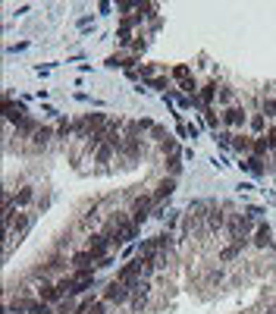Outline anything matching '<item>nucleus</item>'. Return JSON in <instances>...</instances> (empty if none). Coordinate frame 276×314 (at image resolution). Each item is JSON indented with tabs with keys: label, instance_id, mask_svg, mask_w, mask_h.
I'll return each instance as SVG.
<instances>
[{
	"label": "nucleus",
	"instance_id": "28",
	"mask_svg": "<svg viewBox=\"0 0 276 314\" xmlns=\"http://www.w3.org/2000/svg\"><path fill=\"white\" fill-rule=\"evenodd\" d=\"M29 48V41H19V44H13V48H10V54H16V51H26Z\"/></svg>",
	"mask_w": 276,
	"mask_h": 314
},
{
	"label": "nucleus",
	"instance_id": "27",
	"mask_svg": "<svg viewBox=\"0 0 276 314\" xmlns=\"http://www.w3.org/2000/svg\"><path fill=\"white\" fill-rule=\"evenodd\" d=\"M88 314H104V305H101V301H94V305L88 308Z\"/></svg>",
	"mask_w": 276,
	"mask_h": 314
},
{
	"label": "nucleus",
	"instance_id": "21",
	"mask_svg": "<svg viewBox=\"0 0 276 314\" xmlns=\"http://www.w3.org/2000/svg\"><path fill=\"white\" fill-rule=\"evenodd\" d=\"M204 113H207V116H204V120H207V126H210V129H217V126H220V116H213V110H204Z\"/></svg>",
	"mask_w": 276,
	"mask_h": 314
},
{
	"label": "nucleus",
	"instance_id": "22",
	"mask_svg": "<svg viewBox=\"0 0 276 314\" xmlns=\"http://www.w3.org/2000/svg\"><path fill=\"white\" fill-rule=\"evenodd\" d=\"M251 129H254V132H260V129H263V113L251 116Z\"/></svg>",
	"mask_w": 276,
	"mask_h": 314
},
{
	"label": "nucleus",
	"instance_id": "23",
	"mask_svg": "<svg viewBox=\"0 0 276 314\" xmlns=\"http://www.w3.org/2000/svg\"><path fill=\"white\" fill-rule=\"evenodd\" d=\"M32 129H35V123H32V120H22V123L16 126V132H32Z\"/></svg>",
	"mask_w": 276,
	"mask_h": 314
},
{
	"label": "nucleus",
	"instance_id": "6",
	"mask_svg": "<svg viewBox=\"0 0 276 314\" xmlns=\"http://www.w3.org/2000/svg\"><path fill=\"white\" fill-rule=\"evenodd\" d=\"M176 192V179H163L157 185V192H154V201H163V198H170V195Z\"/></svg>",
	"mask_w": 276,
	"mask_h": 314
},
{
	"label": "nucleus",
	"instance_id": "11",
	"mask_svg": "<svg viewBox=\"0 0 276 314\" xmlns=\"http://www.w3.org/2000/svg\"><path fill=\"white\" fill-rule=\"evenodd\" d=\"M251 151H254V157H263V154H267V151H270V145H267V138H254V142H251Z\"/></svg>",
	"mask_w": 276,
	"mask_h": 314
},
{
	"label": "nucleus",
	"instance_id": "14",
	"mask_svg": "<svg viewBox=\"0 0 276 314\" xmlns=\"http://www.w3.org/2000/svg\"><path fill=\"white\" fill-rule=\"evenodd\" d=\"M248 173H263V167H260V157H254V154H251L248 160H245V164H242Z\"/></svg>",
	"mask_w": 276,
	"mask_h": 314
},
{
	"label": "nucleus",
	"instance_id": "18",
	"mask_svg": "<svg viewBox=\"0 0 276 314\" xmlns=\"http://www.w3.org/2000/svg\"><path fill=\"white\" fill-rule=\"evenodd\" d=\"M238 248H242V242H235V245H229V248L223 251V261H232L235 254H238Z\"/></svg>",
	"mask_w": 276,
	"mask_h": 314
},
{
	"label": "nucleus",
	"instance_id": "19",
	"mask_svg": "<svg viewBox=\"0 0 276 314\" xmlns=\"http://www.w3.org/2000/svg\"><path fill=\"white\" fill-rule=\"evenodd\" d=\"M47 138H51V129H38L35 132V145H47Z\"/></svg>",
	"mask_w": 276,
	"mask_h": 314
},
{
	"label": "nucleus",
	"instance_id": "25",
	"mask_svg": "<svg viewBox=\"0 0 276 314\" xmlns=\"http://www.w3.org/2000/svg\"><path fill=\"white\" fill-rule=\"evenodd\" d=\"M151 88H166V79H148Z\"/></svg>",
	"mask_w": 276,
	"mask_h": 314
},
{
	"label": "nucleus",
	"instance_id": "15",
	"mask_svg": "<svg viewBox=\"0 0 276 314\" xmlns=\"http://www.w3.org/2000/svg\"><path fill=\"white\" fill-rule=\"evenodd\" d=\"M32 201V189H29V185H26V189H22L19 195H16V207H26Z\"/></svg>",
	"mask_w": 276,
	"mask_h": 314
},
{
	"label": "nucleus",
	"instance_id": "26",
	"mask_svg": "<svg viewBox=\"0 0 276 314\" xmlns=\"http://www.w3.org/2000/svg\"><path fill=\"white\" fill-rule=\"evenodd\" d=\"M220 101H223V104H229V101H232V91H229V88H223V91H220Z\"/></svg>",
	"mask_w": 276,
	"mask_h": 314
},
{
	"label": "nucleus",
	"instance_id": "9",
	"mask_svg": "<svg viewBox=\"0 0 276 314\" xmlns=\"http://www.w3.org/2000/svg\"><path fill=\"white\" fill-rule=\"evenodd\" d=\"M217 98V82L213 85H204V91H201V107L204 110H210V101Z\"/></svg>",
	"mask_w": 276,
	"mask_h": 314
},
{
	"label": "nucleus",
	"instance_id": "24",
	"mask_svg": "<svg viewBox=\"0 0 276 314\" xmlns=\"http://www.w3.org/2000/svg\"><path fill=\"white\" fill-rule=\"evenodd\" d=\"M263 138H267V145H270V151H276V129H270L267 135H263Z\"/></svg>",
	"mask_w": 276,
	"mask_h": 314
},
{
	"label": "nucleus",
	"instance_id": "7",
	"mask_svg": "<svg viewBox=\"0 0 276 314\" xmlns=\"http://www.w3.org/2000/svg\"><path fill=\"white\" fill-rule=\"evenodd\" d=\"M73 264H76V270H88V267L94 264V254L91 251H79L76 258H73Z\"/></svg>",
	"mask_w": 276,
	"mask_h": 314
},
{
	"label": "nucleus",
	"instance_id": "2",
	"mask_svg": "<svg viewBox=\"0 0 276 314\" xmlns=\"http://www.w3.org/2000/svg\"><path fill=\"white\" fill-rule=\"evenodd\" d=\"M151 201H154V198H138V201H135V207H132V223H135V226H141V223L148 220Z\"/></svg>",
	"mask_w": 276,
	"mask_h": 314
},
{
	"label": "nucleus",
	"instance_id": "10",
	"mask_svg": "<svg viewBox=\"0 0 276 314\" xmlns=\"http://www.w3.org/2000/svg\"><path fill=\"white\" fill-rule=\"evenodd\" d=\"M26 311L29 314H51V305H47V301H26Z\"/></svg>",
	"mask_w": 276,
	"mask_h": 314
},
{
	"label": "nucleus",
	"instance_id": "20",
	"mask_svg": "<svg viewBox=\"0 0 276 314\" xmlns=\"http://www.w3.org/2000/svg\"><path fill=\"white\" fill-rule=\"evenodd\" d=\"M238 151H242V154H248V151H251V142H248V138H235V142H232Z\"/></svg>",
	"mask_w": 276,
	"mask_h": 314
},
{
	"label": "nucleus",
	"instance_id": "5",
	"mask_svg": "<svg viewBox=\"0 0 276 314\" xmlns=\"http://www.w3.org/2000/svg\"><path fill=\"white\" fill-rule=\"evenodd\" d=\"M223 123L226 126H245V113L238 107H229V110H223Z\"/></svg>",
	"mask_w": 276,
	"mask_h": 314
},
{
	"label": "nucleus",
	"instance_id": "1",
	"mask_svg": "<svg viewBox=\"0 0 276 314\" xmlns=\"http://www.w3.org/2000/svg\"><path fill=\"white\" fill-rule=\"evenodd\" d=\"M129 295H132V289H129L126 283H119V280H113L110 286L104 289V298H107V301H116V305H119V301H126Z\"/></svg>",
	"mask_w": 276,
	"mask_h": 314
},
{
	"label": "nucleus",
	"instance_id": "8",
	"mask_svg": "<svg viewBox=\"0 0 276 314\" xmlns=\"http://www.w3.org/2000/svg\"><path fill=\"white\" fill-rule=\"evenodd\" d=\"M57 298H63V292H60V286H44V289H41V301H47V305H54Z\"/></svg>",
	"mask_w": 276,
	"mask_h": 314
},
{
	"label": "nucleus",
	"instance_id": "12",
	"mask_svg": "<svg viewBox=\"0 0 276 314\" xmlns=\"http://www.w3.org/2000/svg\"><path fill=\"white\" fill-rule=\"evenodd\" d=\"M254 245H260V248H267V245H270V226H257V239H254Z\"/></svg>",
	"mask_w": 276,
	"mask_h": 314
},
{
	"label": "nucleus",
	"instance_id": "29",
	"mask_svg": "<svg viewBox=\"0 0 276 314\" xmlns=\"http://www.w3.org/2000/svg\"><path fill=\"white\" fill-rule=\"evenodd\" d=\"M273 157H276V151H273Z\"/></svg>",
	"mask_w": 276,
	"mask_h": 314
},
{
	"label": "nucleus",
	"instance_id": "16",
	"mask_svg": "<svg viewBox=\"0 0 276 314\" xmlns=\"http://www.w3.org/2000/svg\"><path fill=\"white\" fill-rule=\"evenodd\" d=\"M207 223H210V229H220V226H223V214H220V211H210V220H207Z\"/></svg>",
	"mask_w": 276,
	"mask_h": 314
},
{
	"label": "nucleus",
	"instance_id": "3",
	"mask_svg": "<svg viewBox=\"0 0 276 314\" xmlns=\"http://www.w3.org/2000/svg\"><path fill=\"white\" fill-rule=\"evenodd\" d=\"M148 283H138L135 289H132V308H135V311H141V308H145V298H148Z\"/></svg>",
	"mask_w": 276,
	"mask_h": 314
},
{
	"label": "nucleus",
	"instance_id": "4",
	"mask_svg": "<svg viewBox=\"0 0 276 314\" xmlns=\"http://www.w3.org/2000/svg\"><path fill=\"white\" fill-rule=\"evenodd\" d=\"M4 110H7V120H10V123H16V126L26 120V110H22L19 104H13V101H7V104H4Z\"/></svg>",
	"mask_w": 276,
	"mask_h": 314
},
{
	"label": "nucleus",
	"instance_id": "17",
	"mask_svg": "<svg viewBox=\"0 0 276 314\" xmlns=\"http://www.w3.org/2000/svg\"><path fill=\"white\" fill-rule=\"evenodd\" d=\"M173 76L185 85V82H188V66H176V69H173Z\"/></svg>",
	"mask_w": 276,
	"mask_h": 314
},
{
	"label": "nucleus",
	"instance_id": "13",
	"mask_svg": "<svg viewBox=\"0 0 276 314\" xmlns=\"http://www.w3.org/2000/svg\"><path fill=\"white\" fill-rule=\"evenodd\" d=\"M260 113L263 116H276V98H263L260 101Z\"/></svg>",
	"mask_w": 276,
	"mask_h": 314
}]
</instances>
